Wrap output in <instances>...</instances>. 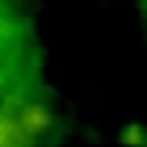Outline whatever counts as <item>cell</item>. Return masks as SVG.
I'll return each mask as SVG.
<instances>
[{
	"mask_svg": "<svg viewBox=\"0 0 147 147\" xmlns=\"http://www.w3.org/2000/svg\"><path fill=\"white\" fill-rule=\"evenodd\" d=\"M0 147H26L15 121V98H6L0 104Z\"/></svg>",
	"mask_w": 147,
	"mask_h": 147,
	"instance_id": "7a4b0ae2",
	"label": "cell"
},
{
	"mask_svg": "<svg viewBox=\"0 0 147 147\" xmlns=\"http://www.w3.org/2000/svg\"><path fill=\"white\" fill-rule=\"evenodd\" d=\"M15 121H18V130L26 147H38L55 127L52 110L40 98H29V95L15 98Z\"/></svg>",
	"mask_w": 147,
	"mask_h": 147,
	"instance_id": "6da1fadb",
	"label": "cell"
}]
</instances>
